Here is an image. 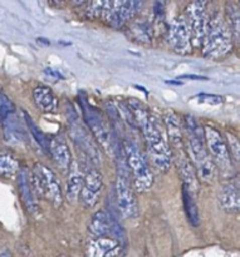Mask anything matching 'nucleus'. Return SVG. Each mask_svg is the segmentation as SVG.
<instances>
[{
	"mask_svg": "<svg viewBox=\"0 0 240 257\" xmlns=\"http://www.w3.org/2000/svg\"><path fill=\"white\" fill-rule=\"evenodd\" d=\"M88 232L92 238L108 237L110 236V218L106 211H97L92 216L88 225Z\"/></svg>",
	"mask_w": 240,
	"mask_h": 257,
	"instance_id": "20",
	"label": "nucleus"
},
{
	"mask_svg": "<svg viewBox=\"0 0 240 257\" xmlns=\"http://www.w3.org/2000/svg\"><path fill=\"white\" fill-rule=\"evenodd\" d=\"M179 79H195V80H206L208 78L201 77V75H191V74H185V75H180Z\"/></svg>",
	"mask_w": 240,
	"mask_h": 257,
	"instance_id": "32",
	"label": "nucleus"
},
{
	"mask_svg": "<svg viewBox=\"0 0 240 257\" xmlns=\"http://www.w3.org/2000/svg\"><path fill=\"white\" fill-rule=\"evenodd\" d=\"M102 190V175L96 168H88L83 176L82 188L79 197L81 202L87 208H92L98 202Z\"/></svg>",
	"mask_w": 240,
	"mask_h": 257,
	"instance_id": "12",
	"label": "nucleus"
},
{
	"mask_svg": "<svg viewBox=\"0 0 240 257\" xmlns=\"http://www.w3.org/2000/svg\"><path fill=\"white\" fill-rule=\"evenodd\" d=\"M169 39H170L171 47L176 53H180V54L190 53L193 44H191L190 24L186 15H181L173 23Z\"/></svg>",
	"mask_w": 240,
	"mask_h": 257,
	"instance_id": "13",
	"label": "nucleus"
},
{
	"mask_svg": "<svg viewBox=\"0 0 240 257\" xmlns=\"http://www.w3.org/2000/svg\"><path fill=\"white\" fill-rule=\"evenodd\" d=\"M18 187H19L20 198H22L28 212L37 213L38 203L37 200H35V193L33 191L32 183H30L29 180V173H28L27 168L18 170Z\"/></svg>",
	"mask_w": 240,
	"mask_h": 257,
	"instance_id": "17",
	"label": "nucleus"
},
{
	"mask_svg": "<svg viewBox=\"0 0 240 257\" xmlns=\"http://www.w3.org/2000/svg\"><path fill=\"white\" fill-rule=\"evenodd\" d=\"M13 113H14V105L10 102L9 98L0 90V119L4 120Z\"/></svg>",
	"mask_w": 240,
	"mask_h": 257,
	"instance_id": "29",
	"label": "nucleus"
},
{
	"mask_svg": "<svg viewBox=\"0 0 240 257\" xmlns=\"http://www.w3.org/2000/svg\"><path fill=\"white\" fill-rule=\"evenodd\" d=\"M204 138L208 146L209 155L215 166H219L223 171L229 172L231 170V157L228 150V143L224 140L223 135L215 128L206 127L204 130Z\"/></svg>",
	"mask_w": 240,
	"mask_h": 257,
	"instance_id": "7",
	"label": "nucleus"
},
{
	"mask_svg": "<svg viewBox=\"0 0 240 257\" xmlns=\"http://www.w3.org/2000/svg\"><path fill=\"white\" fill-rule=\"evenodd\" d=\"M68 122H69L70 136H72L75 145L88 156L91 162H93L95 165H98L100 163V151L96 147L90 133L86 131L85 127L81 125L79 118L75 114V112H73V118L68 114Z\"/></svg>",
	"mask_w": 240,
	"mask_h": 257,
	"instance_id": "10",
	"label": "nucleus"
},
{
	"mask_svg": "<svg viewBox=\"0 0 240 257\" xmlns=\"http://www.w3.org/2000/svg\"><path fill=\"white\" fill-rule=\"evenodd\" d=\"M228 18L230 20V30L231 34H235V39L239 40V32H240V14L239 9L234 3L228 4Z\"/></svg>",
	"mask_w": 240,
	"mask_h": 257,
	"instance_id": "28",
	"label": "nucleus"
},
{
	"mask_svg": "<svg viewBox=\"0 0 240 257\" xmlns=\"http://www.w3.org/2000/svg\"><path fill=\"white\" fill-rule=\"evenodd\" d=\"M123 247L112 237L92 238L86 246V257H117L122 253Z\"/></svg>",
	"mask_w": 240,
	"mask_h": 257,
	"instance_id": "14",
	"label": "nucleus"
},
{
	"mask_svg": "<svg viewBox=\"0 0 240 257\" xmlns=\"http://www.w3.org/2000/svg\"><path fill=\"white\" fill-rule=\"evenodd\" d=\"M23 115H24V120L25 123H27L28 130L32 133L34 140L37 141V143L42 147V150L44 151V152H48V151H49V140H48V137L45 136V133L38 127L37 123L33 120V118L30 117L27 112H23Z\"/></svg>",
	"mask_w": 240,
	"mask_h": 257,
	"instance_id": "25",
	"label": "nucleus"
},
{
	"mask_svg": "<svg viewBox=\"0 0 240 257\" xmlns=\"http://www.w3.org/2000/svg\"><path fill=\"white\" fill-rule=\"evenodd\" d=\"M3 124H4V137L8 142L20 143L22 140H24V132H23L22 125L14 115L12 114L5 118L3 120Z\"/></svg>",
	"mask_w": 240,
	"mask_h": 257,
	"instance_id": "23",
	"label": "nucleus"
},
{
	"mask_svg": "<svg viewBox=\"0 0 240 257\" xmlns=\"http://www.w3.org/2000/svg\"><path fill=\"white\" fill-rule=\"evenodd\" d=\"M226 137H228V141H229V146H228V150H229V153H231L233 155V158L234 160L238 162L239 161V141L238 138L235 137L234 135H231V133H226Z\"/></svg>",
	"mask_w": 240,
	"mask_h": 257,
	"instance_id": "30",
	"label": "nucleus"
},
{
	"mask_svg": "<svg viewBox=\"0 0 240 257\" xmlns=\"http://www.w3.org/2000/svg\"><path fill=\"white\" fill-rule=\"evenodd\" d=\"M206 3L195 2L191 3L188 8V20L190 24L191 44L195 47H201L204 43L206 33Z\"/></svg>",
	"mask_w": 240,
	"mask_h": 257,
	"instance_id": "11",
	"label": "nucleus"
},
{
	"mask_svg": "<svg viewBox=\"0 0 240 257\" xmlns=\"http://www.w3.org/2000/svg\"><path fill=\"white\" fill-rule=\"evenodd\" d=\"M183 202L184 207H185L186 216H188L189 222L191 223V226L194 227H198L200 225V215H199L198 206H196L195 197L191 196L188 191H185L183 188Z\"/></svg>",
	"mask_w": 240,
	"mask_h": 257,
	"instance_id": "24",
	"label": "nucleus"
},
{
	"mask_svg": "<svg viewBox=\"0 0 240 257\" xmlns=\"http://www.w3.org/2000/svg\"><path fill=\"white\" fill-rule=\"evenodd\" d=\"M132 30V34L138 42L141 43H150L151 38H152V29H151V25L147 20H138L133 24V27L131 28Z\"/></svg>",
	"mask_w": 240,
	"mask_h": 257,
	"instance_id": "26",
	"label": "nucleus"
},
{
	"mask_svg": "<svg viewBox=\"0 0 240 257\" xmlns=\"http://www.w3.org/2000/svg\"><path fill=\"white\" fill-rule=\"evenodd\" d=\"M141 3L138 2H103L102 17L113 25L120 28L135 15Z\"/></svg>",
	"mask_w": 240,
	"mask_h": 257,
	"instance_id": "9",
	"label": "nucleus"
},
{
	"mask_svg": "<svg viewBox=\"0 0 240 257\" xmlns=\"http://www.w3.org/2000/svg\"><path fill=\"white\" fill-rule=\"evenodd\" d=\"M45 74L50 75V77H53V78H58V79L63 78V75L59 74V73H58L57 70H54V69H45Z\"/></svg>",
	"mask_w": 240,
	"mask_h": 257,
	"instance_id": "33",
	"label": "nucleus"
},
{
	"mask_svg": "<svg viewBox=\"0 0 240 257\" xmlns=\"http://www.w3.org/2000/svg\"><path fill=\"white\" fill-rule=\"evenodd\" d=\"M116 205L118 213L126 220L136 218L138 216V205L135 192L131 188L128 177L118 175L116 182Z\"/></svg>",
	"mask_w": 240,
	"mask_h": 257,
	"instance_id": "8",
	"label": "nucleus"
},
{
	"mask_svg": "<svg viewBox=\"0 0 240 257\" xmlns=\"http://www.w3.org/2000/svg\"><path fill=\"white\" fill-rule=\"evenodd\" d=\"M81 107H82L83 119H85L86 124L88 125L91 132L93 133L96 140L105 147L106 151H108V152L112 151L113 153L116 140L113 138V133L111 128L108 127L107 123L103 119L102 114L95 107H92L82 95H81Z\"/></svg>",
	"mask_w": 240,
	"mask_h": 257,
	"instance_id": "6",
	"label": "nucleus"
},
{
	"mask_svg": "<svg viewBox=\"0 0 240 257\" xmlns=\"http://www.w3.org/2000/svg\"><path fill=\"white\" fill-rule=\"evenodd\" d=\"M18 172V162L10 155H0V175L13 176Z\"/></svg>",
	"mask_w": 240,
	"mask_h": 257,
	"instance_id": "27",
	"label": "nucleus"
},
{
	"mask_svg": "<svg viewBox=\"0 0 240 257\" xmlns=\"http://www.w3.org/2000/svg\"><path fill=\"white\" fill-rule=\"evenodd\" d=\"M126 163L128 170L132 171L135 188L138 192H147L153 186V173L150 165L141 153L140 148L135 143L126 141L123 145Z\"/></svg>",
	"mask_w": 240,
	"mask_h": 257,
	"instance_id": "4",
	"label": "nucleus"
},
{
	"mask_svg": "<svg viewBox=\"0 0 240 257\" xmlns=\"http://www.w3.org/2000/svg\"><path fill=\"white\" fill-rule=\"evenodd\" d=\"M199 99H201L200 102L203 103H208V104L211 105H219L224 102V98L220 97V95H215V94H199L198 95Z\"/></svg>",
	"mask_w": 240,
	"mask_h": 257,
	"instance_id": "31",
	"label": "nucleus"
},
{
	"mask_svg": "<svg viewBox=\"0 0 240 257\" xmlns=\"http://www.w3.org/2000/svg\"><path fill=\"white\" fill-rule=\"evenodd\" d=\"M175 161L180 177L183 180V188L195 197V193L198 192V180H196V173L193 165L189 161V158L181 152L176 155Z\"/></svg>",
	"mask_w": 240,
	"mask_h": 257,
	"instance_id": "16",
	"label": "nucleus"
},
{
	"mask_svg": "<svg viewBox=\"0 0 240 257\" xmlns=\"http://www.w3.org/2000/svg\"><path fill=\"white\" fill-rule=\"evenodd\" d=\"M165 124L168 128L169 140L175 147L183 146V125H181L180 118L175 112L168 110L165 113Z\"/></svg>",
	"mask_w": 240,
	"mask_h": 257,
	"instance_id": "21",
	"label": "nucleus"
},
{
	"mask_svg": "<svg viewBox=\"0 0 240 257\" xmlns=\"http://www.w3.org/2000/svg\"><path fill=\"white\" fill-rule=\"evenodd\" d=\"M186 133H188L190 160L195 166V173L204 183H213L216 175V166L211 160L205 147L204 128L196 122L193 115L185 117Z\"/></svg>",
	"mask_w": 240,
	"mask_h": 257,
	"instance_id": "2",
	"label": "nucleus"
},
{
	"mask_svg": "<svg viewBox=\"0 0 240 257\" xmlns=\"http://www.w3.org/2000/svg\"><path fill=\"white\" fill-rule=\"evenodd\" d=\"M127 105L135 118L136 125L142 130L152 163L158 171L168 172L171 167V151L161 133L160 127L155 122V118L137 99H130Z\"/></svg>",
	"mask_w": 240,
	"mask_h": 257,
	"instance_id": "1",
	"label": "nucleus"
},
{
	"mask_svg": "<svg viewBox=\"0 0 240 257\" xmlns=\"http://www.w3.org/2000/svg\"><path fill=\"white\" fill-rule=\"evenodd\" d=\"M219 202L226 212H238L240 205L238 188L231 183L224 186L219 193Z\"/></svg>",
	"mask_w": 240,
	"mask_h": 257,
	"instance_id": "22",
	"label": "nucleus"
},
{
	"mask_svg": "<svg viewBox=\"0 0 240 257\" xmlns=\"http://www.w3.org/2000/svg\"><path fill=\"white\" fill-rule=\"evenodd\" d=\"M33 99L38 109L44 113H54L58 109V99L50 88L39 85L33 90Z\"/></svg>",
	"mask_w": 240,
	"mask_h": 257,
	"instance_id": "18",
	"label": "nucleus"
},
{
	"mask_svg": "<svg viewBox=\"0 0 240 257\" xmlns=\"http://www.w3.org/2000/svg\"><path fill=\"white\" fill-rule=\"evenodd\" d=\"M49 152L58 167L63 172H68L73 163L72 153L67 141L62 135H57L49 141Z\"/></svg>",
	"mask_w": 240,
	"mask_h": 257,
	"instance_id": "15",
	"label": "nucleus"
},
{
	"mask_svg": "<svg viewBox=\"0 0 240 257\" xmlns=\"http://www.w3.org/2000/svg\"><path fill=\"white\" fill-rule=\"evenodd\" d=\"M204 55L210 59L225 57L233 48V34L221 14H215L206 24Z\"/></svg>",
	"mask_w": 240,
	"mask_h": 257,
	"instance_id": "3",
	"label": "nucleus"
},
{
	"mask_svg": "<svg viewBox=\"0 0 240 257\" xmlns=\"http://www.w3.org/2000/svg\"><path fill=\"white\" fill-rule=\"evenodd\" d=\"M0 257H12V255L8 250H2L0 251Z\"/></svg>",
	"mask_w": 240,
	"mask_h": 257,
	"instance_id": "34",
	"label": "nucleus"
},
{
	"mask_svg": "<svg viewBox=\"0 0 240 257\" xmlns=\"http://www.w3.org/2000/svg\"><path fill=\"white\" fill-rule=\"evenodd\" d=\"M58 257H67L65 255H60V256H58Z\"/></svg>",
	"mask_w": 240,
	"mask_h": 257,
	"instance_id": "35",
	"label": "nucleus"
},
{
	"mask_svg": "<svg viewBox=\"0 0 240 257\" xmlns=\"http://www.w3.org/2000/svg\"><path fill=\"white\" fill-rule=\"evenodd\" d=\"M82 182L83 176L82 173H81L79 167L77 166V163L73 162L69 168L67 186H65V198H67V201H69L70 203L75 202V201L78 200V197H79Z\"/></svg>",
	"mask_w": 240,
	"mask_h": 257,
	"instance_id": "19",
	"label": "nucleus"
},
{
	"mask_svg": "<svg viewBox=\"0 0 240 257\" xmlns=\"http://www.w3.org/2000/svg\"><path fill=\"white\" fill-rule=\"evenodd\" d=\"M29 180L34 193L49 200L55 207H59L62 203V187L57 176L42 163H35L32 173H29Z\"/></svg>",
	"mask_w": 240,
	"mask_h": 257,
	"instance_id": "5",
	"label": "nucleus"
}]
</instances>
